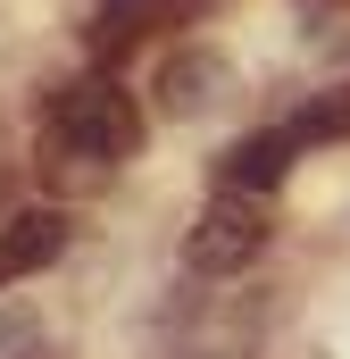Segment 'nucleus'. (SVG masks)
Here are the masks:
<instances>
[{
  "label": "nucleus",
  "instance_id": "f257e3e1",
  "mask_svg": "<svg viewBox=\"0 0 350 359\" xmlns=\"http://www.w3.org/2000/svg\"><path fill=\"white\" fill-rule=\"evenodd\" d=\"M142 134H150L142 100L108 67H92L42 100V168L67 184H108L125 159H142Z\"/></svg>",
  "mask_w": 350,
  "mask_h": 359
},
{
  "label": "nucleus",
  "instance_id": "f03ea898",
  "mask_svg": "<svg viewBox=\"0 0 350 359\" xmlns=\"http://www.w3.org/2000/svg\"><path fill=\"white\" fill-rule=\"evenodd\" d=\"M267 201L259 192H225L217 184V201L192 217V234H183V268H200V276H234V268H251L267 251Z\"/></svg>",
  "mask_w": 350,
  "mask_h": 359
},
{
  "label": "nucleus",
  "instance_id": "7ed1b4c3",
  "mask_svg": "<svg viewBox=\"0 0 350 359\" xmlns=\"http://www.w3.org/2000/svg\"><path fill=\"white\" fill-rule=\"evenodd\" d=\"M150 92H159L167 117H209V109L234 92V59H225L217 42H175L167 59H159V76H150Z\"/></svg>",
  "mask_w": 350,
  "mask_h": 359
},
{
  "label": "nucleus",
  "instance_id": "20e7f679",
  "mask_svg": "<svg viewBox=\"0 0 350 359\" xmlns=\"http://www.w3.org/2000/svg\"><path fill=\"white\" fill-rule=\"evenodd\" d=\"M217 0H100V17H92V59L108 67V59H125L134 42H150L159 25H200Z\"/></svg>",
  "mask_w": 350,
  "mask_h": 359
},
{
  "label": "nucleus",
  "instance_id": "39448f33",
  "mask_svg": "<svg viewBox=\"0 0 350 359\" xmlns=\"http://www.w3.org/2000/svg\"><path fill=\"white\" fill-rule=\"evenodd\" d=\"M67 243H76V226H67V209H8L0 217V284H25V276L59 268L67 259Z\"/></svg>",
  "mask_w": 350,
  "mask_h": 359
},
{
  "label": "nucleus",
  "instance_id": "423d86ee",
  "mask_svg": "<svg viewBox=\"0 0 350 359\" xmlns=\"http://www.w3.org/2000/svg\"><path fill=\"white\" fill-rule=\"evenodd\" d=\"M292 159H300V142H292V126H267V134H242L225 159H217V184L225 192H275V184L292 176Z\"/></svg>",
  "mask_w": 350,
  "mask_h": 359
},
{
  "label": "nucleus",
  "instance_id": "0eeeda50",
  "mask_svg": "<svg viewBox=\"0 0 350 359\" xmlns=\"http://www.w3.org/2000/svg\"><path fill=\"white\" fill-rule=\"evenodd\" d=\"M284 126H292L300 151H309V142H334V134H350V92H317V100H300Z\"/></svg>",
  "mask_w": 350,
  "mask_h": 359
},
{
  "label": "nucleus",
  "instance_id": "6e6552de",
  "mask_svg": "<svg viewBox=\"0 0 350 359\" xmlns=\"http://www.w3.org/2000/svg\"><path fill=\"white\" fill-rule=\"evenodd\" d=\"M0 359H42V318L34 309H0Z\"/></svg>",
  "mask_w": 350,
  "mask_h": 359
}]
</instances>
